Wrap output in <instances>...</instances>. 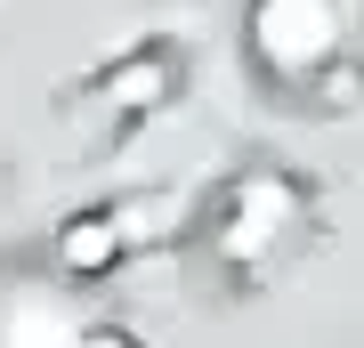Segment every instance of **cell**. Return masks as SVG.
I'll list each match as a JSON object with an SVG mask.
<instances>
[{
  "label": "cell",
  "instance_id": "4",
  "mask_svg": "<svg viewBox=\"0 0 364 348\" xmlns=\"http://www.w3.org/2000/svg\"><path fill=\"white\" fill-rule=\"evenodd\" d=\"M138 211H81V219H65V235H57V268L65 275H114L122 259H130V243H138Z\"/></svg>",
  "mask_w": 364,
  "mask_h": 348
},
{
  "label": "cell",
  "instance_id": "2",
  "mask_svg": "<svg viewBox=\"0 0 364 348\" xmlns=\"http://www.w3.org/2000/svg\"><path fill=\"white\" fill-rule=\"evenodd\" d=\"M178 73H186L178 41H138L130 57H114V65L90 81V105H105L114 122H138V114H154V105L178 97Z\"/></svg>",
  "mask_w": 364,
  "mask_h": 348
},
{
  "label": "cell",
  "instance_id": "3",
  "mask_svg": "<svg viewBox=\"0 0 364 348\" xmlns=\"http://www.w3.org/2000/svg\"><path fill=\"white\" fill-rule=\"evenodd\" d=\"M259 65H275L284 81H299L316 57H332V25L340 9L332 0H259Z\"/></svg>",
  "mask_w": 364,
  "mask_h": 348
},
{
  "label": "cell",
  "instance_id": "1",
  "mask_svg": "<svg viewBox=\"0 0 364 348\" xmlns=\"http://www.w3.org/2000/svg\"><path fill=\"white\" fill-rule=\"evenodd\" d=\"M299 219H308L299 179H284V170H235V179L210 194V211H203V243H210V259H219L227 275H259L267 251L284 243Z\"/></svg>",
  "mask_w": 364,
  "mask_h": 348
}]
</instances>
